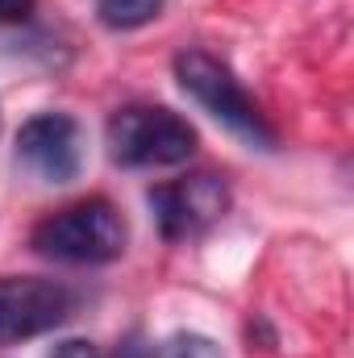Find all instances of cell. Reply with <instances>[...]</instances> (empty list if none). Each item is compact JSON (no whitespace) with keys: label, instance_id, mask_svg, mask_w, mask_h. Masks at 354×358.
<instances>
[{"label":"cell","instance_id":"obj_6","mask_svg":"<svg viewBox=\"0 0 354 358\" xmlns=\"http://www.w3.org/2000/svg\"><path fill=\"white\" fill-rule=\"evenodd\" d=\"M17 163L42 183H71L84 171V129L71 113H34L17 129Z\"/></svg>","mask_w":354,"mask_h":358},{"label":"cell","instance_id":"obj_1","mask_svg":"<svg viewBox=\"0 0 354 358\" xmlns=\"http://www.w3.org/2000/svg\"><path fill=\"white\" fill-rule=\"evenodd\" d=\"M125 242H129V225L117 213V204L104 196L76 200V204L42 217L29 229L34 255L50 259V263H71V267L113 263L125 255Z\"/></svg>","mask_w":354,"mask_h":358},{"label":"cell","instance_id":"obj_5","mask_svg":"<svg viewBox=\"0 0 354 358\" xmlns=\"http://www.w3.org/2000/svg\"><path fill=\"white\" fill-rule=\"evenodd\" d=\"M146 204H150V217H155L163 242H183V238H196L213 221L225 217L229 187H225V179L213 176V171H196V176H183V179L150 187Z\"/></svg>","mask_w":354,"mask_h":358},{"label":"cell","instance_id":"obj_7","mask_svg":"<svg viewBox=\"0 0 354 358\" xmlns=\"http://www.w3.org/2000/svg\"><path fill=\"white\" fill-rule=\"evenodd\" d=\"M163 4H167V0H96V17H100L104 29L125 34V29L150 25V21L163 13Z\"/></svg>","mask_w":354,"mask_h":358},{"label":"cell","instance_id":"obj_4","mask_svg":"<svg viewBox=\"0 0 354 358\" xmlns=\"http://www.w3.org/2000/svg\"><path fill=\"white\" fill-rule=\"evenodd\" d=\"M76 308H80V292L63 279L0 275V346L42 338L63 321H71Z\"/></svg>","mask_w":354,"mask_h":358},{"label":"cell","instance_id":"obj_11","mask_svg":"<svg viewBox=\"0 0 354 358\" xmlns=\"http://www.w3.org/2000/svg\"><path fill=\"white\" fill-rule=\"evenodd\" d=\"M104 358H150V346L142 342V334H129L113 355H104Z\"/></svg>","mask_w":354,"mask_h":358},{"label":"cell","instance_id":"obj_8","mask_svg":"<svg viewBox=\"0 0 354 358\" xmlns=\"http://www.w3.org/2000/svg\"><path fill=\"white\" fill-rule=\"evenodd\" d=\"M150 358H225V355H221V346L213 338L179 329L171 338H163L159 346H150Z\"/></svg>","mask_w":354,"mask_h":358},{"label":"cell","instance_id":"obj_10","mask_svg":"<svg viewBox=\"0 0 354 358\" xmlns=\"http://www.w3.org/2000/svg\"><path fill=\"white\" fill-rule=\"evenodd\" d=\"M50 358H104L92 342H84V338H67V342H59L55 350H50Z\"/></svg>","mask_w":354,"mask_h":358},{"label":"cell","instance_id":"obj_9","mask_svg":"<svg viewBox=\"0 0 354 358\" xmlns=\"http://www.w3.org/2000/svg\"><path fill=\"white\" fill-rule=\"evenodd\" d=\"M38 8V0H0V25H21L29 21Z\"/></svg>","mask_w":354,"mask_h":358},{"label":"cell","instance_id":"obj_3","mask_svg":"<svg viewBox=\"0 0 354 358\" xmlns=\"http://www.w3.org/2000/svg\"><path fill=\"white\" fill-rule=\"evenodd\" d=\"M108 159L125 171L142 167H179L196 155V129L163 104H125L104 125Z\"/></svg>","mask_w":354,"mask_h":358},{"label":"cell","instance_id":"obj_2","mask_svg":"<svg viewBox=\"0 0 354 358\" xmlns=\"http://www.w3.org/2000/svg\"><path fill=\"white\" fill-rule=\"evenodd\" d=\"M176 80L183 96H192L213 121H221L229 134H238L246 146L255 150H275L279 138L271 129V121L263 117V108L246 96V88L238 84V76L208 50H179L176 55Z\"/></svg>","mask_w":354,"mask_h":358}]
</instances>
